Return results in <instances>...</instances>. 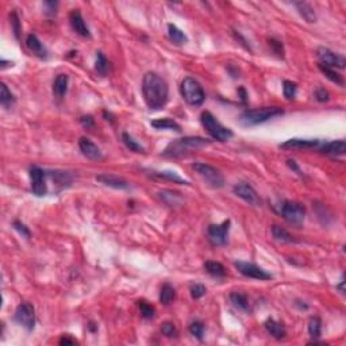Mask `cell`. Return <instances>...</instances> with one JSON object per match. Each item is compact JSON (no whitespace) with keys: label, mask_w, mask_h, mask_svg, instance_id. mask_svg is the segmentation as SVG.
<instances>
[{"label":"cell","mask_w":346,"mask_h":346,"mask_svg":"<svg viewBox=\"0 0 346 346\" xmlns=\"http://www.w3.org/2000/svg\"><path fill=\"white\" fill-rule=\"evenodd\" d=\"M233 192L238 198H241L242 200H245L246 203L253 205V207H260L261 205V199L258 196L257 191L250 184H247V183H238V184H235L234 188H233Z\"/></svg>","instance_id":"13"},{"label":"cell","mask_w":346,"mask_h":346,"mask_svg":"<svg viewBox=\"0 0 346 346\" xmlns=\"http://www.w3.org/2000/svg\"><path fill=\"white\" fill-rule=\"evenodd\" d=\"M287 165L293 170V172H296L298 175H300V176H302V170H300L299 165L296 164V161H295V160H287Z\"/></svg>","instance_id":"46"},{"label":"cell","mask_w":346,"mask_h":346,"mask_svg":"<svg viewBox=\"0 0 346 346\" xmlns=\"http://www.w3.org/2000/svg\"><path fill=\"white\" fill-rule=\"evenodd\" d=\"M317 56L319 59V64L328 66V68H338V69H344L346 65L345 57L341 54L334 53L333 50H330L327 47H318Z\"/></svg>","instance_id":"12"},{"label":"cell","mask_w":346,"mask_h":346,"mask_svg":"<svg viewBox=\"0 0 346 346\" xmlns=\"http://www.w3.org/2000/svg\"><path fill=\"white\" fill-rule=\"evenodd\" d=\"M314 96L319 103H325V102H328V99H330V94L325 88H318Z\"/></svg>","instance_id":"43"},{"label":"cell","mask_w":346,"mask_h":346,"mask_svg":"<svg viewBox=\"0 0 346 346\" xmlns=\"http://www.w3.org/2000/svg\"><path fill=\"white\" fill-rule=\"evenodd\" d=\"M0 104L7 110H10L15 104V96L12 95L10 89L7 88L4 82H1V85H0Z\"/></svg>","instance_id":"27"},{"label":"cell","mask_w":346,"mask_h":346,"mask_svg":"<svg viewBox=\"0 0 346 346\" xmlns=\"http://www.w3.org/2000/svg\"><path fill=\"white\" fill-rule=\"evenodd\" d=\"M319 150H321L323 154H327V156H331V157L344 156L346 153V142L344 141V140L325 142L322 146L319 147Z\"/></svg>","instance_id":"18"},{"label":"cell","mask_w":346,"mask_h":346,"mask_svg":"<svg viewBox=\"0 0 346 346\" xmlns=\"http://www.w3.org/2000/svg\"><path fill=\"white\" fill-rule=\"evenodd\" d=\"M75 344H77L76 341L69 338L68 335H64V337L60 340V345H75Z\"/></svg>","instance_id":"48"},{"label":"cell","mask_w":346,"mask_h":346,"mask_svg":"<svg viewBox=\"0 0 346 346\" xmlns=\"http://www.w3.org/2000/svg\"><path fill=\"white\" fill-rule=\"evenodd\" d=\"M152 127L157 130H175V131H182L180 124L176 121L170 119V118H159V119H153Z\"/></svg>","instance_id":"24"},{"label":"cell","mask_w":346,"mask_h":346,"mask_svg":"<svg viewBox=\"0 0 346 346\" xmlns=\"http://www.w3.org/2000/svg\"><path fill=\"white\" fill-rule=\"evenodd\" d=\"M189 292H191L192 299H200L202 296H204L205 292H207V289H205V287L203 285V284H200V283H195V284H192L191 288H189Z\"/></svg>","instance_id":"38"},{"label":"cell","mask_w":346,"mask_h":346,"mask_svg":"<svg viewBox=\"0 0 346 346\" xmlns=\"http://www.w3.org/2000/svg\"><path fill=\"white\" fill-rule=\"evenodd\" d=\"M161 333L165 335V337H176L177 335V328L175 326V323L172 322H165L163 323L161 326Z\"/></svg>","instance_id":"39"},{"label":"cell","mask_w":346,"mask_h":346,"mask_svg":"<svg viewBox=\"0 0 346 346\" xmlns=\"http://www.w3.org/2000/svg\"><path fill=\"white\" fill-rule=\"evenodd\" d=\"M95 69L99 73L100 76H106L108 72V60L106 59V56L98 52L96 53V61H95Z\"/></svg>","instance_id":"31"},{"label":"cell","mask_w":346,"mask_h":346,"mask_svg":"<svg viewBox=\"0 0 346 346\" xmlns=\"http://www.w3.org/2000/svg\"><path fill=\"white\" fill-rule=\"evenodd\" d=\"M269 46L272 47V50H273L279 57H283V56H284V49H283V43L280 41H277L275 38H270Z\"/></svg>","instance_id":"41"},{"label":"cell","mask_w":346,"mask_h":346,"mask_svg":"<svg viewBox=\"0 0 346 346\" xmlns=\"http://www.w3.org/2000/svg\"><path fill=\"white\" fill-rule=\"evenodd\" d=\"M284 114V110L280 107H261V108H246L245 111L241 112L240 123L245 127L258 126L265 122H268L273 118L280 117Z\"/></svg>","instance_id":"3"},{"label":"cell","mask_w":346,"mask_h":346,"mask_svg":"<svg viewBox=\"0 0 346 346\" xmlns=\"http://www.w3.org/2000/svg\"><path fill=\"white\" fill-rule=\"evenodd\" d=\"M204 269L207 273H210L214 277H224L226 276V268L217 261H207L204 264Z\"/></svg>","instance_id":"30"},{"label":"cell","mask_w":346,"mask_h":346,"mask_svg":"<svg viewBox=\"0 0 346 346\" xmlns=\"http://www.w3.org/2000/svg\"><path fill=\"white\" fill-rule=\"evenodd\" d=\"M293 6L296 7L300 17L305 19L307 23H315L317 22V14H315L311 4L305 3V1H296V3H293Z\"/></svg>","instance_id":"21"},{"label":"cell","mask_w":346,"mask_h":346,"mask_svg":"<svg viewBox=\"0 0 346 346\" xmlns=\"http://www.w3.org/2000/svg\"><path fill=\"white\" fill-rule=\"evenodd\" d=\"M96 182L102 183L106 187L114 188V189H121V191H124V189H129L130 188V183L127 180H124L123 177H119L117 175L103 173V175L96 176Z\"/></svg>","instance_id":"15"},{"label":"cell","mask_w":346,"mask_h":346,"mask_svg":"<svg viewBox=\"0 0 346 346\" xmlns=\"http://www.w3.org/2000/svg\"><path fill=\"white\" fill-rule=\"evenodd\" d=\"M10 19H11L12 31H14L15 37H17V38H19L22 29H20V22H19V17L17 15V12H12L11 15H10Z\"/></svg>","instance_id":"40"},{"label":"cell","mask_w":346,"mask_h":346,"mask_svg":"<svg viewBox=\"0 0 346 346\" xmlns=\"http://www.w3.org/2000/svg\"><path fill=\"white\" fill-rule=\"evenodd\" d=\"M318 68H319V71L322 72L325 76L327 77L330 81L335 82V84H338V85H341V87H344V85H345L344 77L341 76L338 72H335V69H333V68H328V66H325V65H322V64L318 65Z\"/></svg>","instance_id":"28"},{"label":"cell","mask_w":346,"mask_h":346,"mask_svg":"<svg viewBox=\"0 0 346 346\" xmlns=\"http://www.w3.org/2000/svg\"><path fill=\"white\" fill-rule=\"evenodd\" d=\"M230 300L231 303L234 305L235 308H238L241 311H250V303H249V299L245 293L242 292H231L230 293Z\"/></svg>","instance_id":"26"},{"label":"cell","mask_w":346,"mask_h":346,"mask_svg":"<svg viewBox=\"0 0 346 346\" xmlns=\"http://www.w3.org/2000/svg\"><path fill=\"white\" fill-rule=\"evenodd\" d=\"M322 331V321L319 317H312L308 321V334L311 338H319Z\"/></svg>","instance_id":"32"},{"label":"cell","mask_w":346,"mask_h":346,"mask_svg":"<svg viewBox=\"0 0 346 346\" xmlns=\"http://www.w3.org/2000/svg\"><path fill=\"white\" fill-rule=\"evenodd\" d=\"M168 36H169L170 42L177 45V46L185 45L188 42L187 34L179 29L177 26H175V24H168Z\"/></svg>","instance_id":"23"},{"label":"cell","mask_w":346,"mask_h":346,"mask_svg":"<svg viewBox=\"0 0 346 346\" xmlns=\"http://www.w3.org/2000/svg\"><path fill=\"white\" fill-rule=\"evenodd\" d=\"M279 214L287 222L292 224H302L305 218V207L295 200H283L279 205Z\"/></svg>","instance_id":"6"},{"label":"cell","mask_w":346,"mask_h":346,"mask_svg":"<svg viewBox=\"0 0 346 346\" xmlns=\"http://www.w3.org/2000/svg\"><path fill=\"white\" fill-rule=\"evenodd\" d=\"M142 95L147 108L159 111L168 104L169 87L159 73L147 72L142 80Z\"/></svg>","instance_id":"1"},{"label":"cell","mask_w":346,"mask_h":346,"mask_svg":"<svg viewBox=\"0 0 346 346\" xmlns=\"http://www.w3.org/2000/svg\"><path fill=\"white\" fill-rule=\"evenodd\" d=\"M57 6H59L57 1H45V3H43L45 12H46L47 15H56V12H57Z\"/></svg>","instance_id":"45"},{"label":"cell","mask_w":346,"mask_h":346,"mask_svg":"<svg viewBox=\"0 0 346 346\" xmlns=\"http://www.w3.org/2000/svg\"><path fill=\"white\" fill-rule=\"evenodd\" d=\"M194 170L199 175L203 182L207 183V185L215 189H219L224 185V177L223 175L217 169L214 168L212 165L204 164V163H195L192 165Z\"/></svg>","instance_id":"7"},{"label":"cell","mask_w":346,"mask_h":346,"mask_svg":"<svg viewBox=\"0 0 346 346\" xmlns=\"http://www.w3.org/2000/svg\"><path fill=\"white\" fill-rule=\"evenodd\" d=\"M79 147H80V150H81L82 156H85L88 160L96 161V160H100L103 157V154L100 152L99 147L96 146L94 142L91 141L89 138H87V137H81V138L79 140Z\"/></svg>","instance_id":"17"},{"label":"cell","mask_w":346,"mask_h":346,"mask_svg":"<svg viewBox=\"0 0 346 346\" xmlns=\"http://www.w3.org/2000/svg\"><path fill=\"white\" fill-rule=\"evenodd\" d=\"M138 308H140V312H141V315L145 318V319H152V318H154V315H156L154 307H153L152 305H149L145 300H140V302H138Z\"/></svg>","instance_id":"36"},{"label":"cell","mask_w":346,"mask_h":346,"mask_svg":"<svg viewBox=\"0 0 346 346\" xmlns=\"http://www.w3.org/2000/svg\"><path fill=\"white\" fill-rule=\"evenodd\" d=\"M211 145V141L203 138V137H184V138H179V140H173L169 142V145L165 147V150L163 152V156L165 157H180L184 154L202 149V147L208 146Z\"/></svg>","instance_id":"2"},{"label":"cell","mask_w":346,"mask_h":346,"mask_svg":"<svg viewBox=\"0 0 346 346\" xmlns=\"http://www.w3.org/2000/svg\"><path fill=\"white\" fill-rule=\"evenodd\" d=\"M26 45L29 47V50L33 54H36L37 57L40 59H47V49L45 47V45L40 41V38L36 34H29L26 38Z\"/></svg>","instance_id":"19"},{"label":"cell","mask_w":346,"mask_h":346,"mask_svg":"<svg viewBox=\"0 0 346 346\" xmlns=\"http://www.w3.org/2000/svg\"><path fill=\"white\" fill-rule=\"evenodd\" d=\"M69 22H71V26L73 31L79 34L80 37H84V38H89L91 37V33H89V29L85 20L82 18L81 12L79 10H73V11L69 14Z\"/></svg>","instance_id":"16"},{"label":"cell","mask_w":346,"mask_h":346,"mask_svg":"<svg viewBox=\"0 0 346 346\" xmlns=\"http://www.w3.org/2000/svg\"><path fill=\"white\" fill-rule=\"evenodd\" d=\"M153 175L157 177H161V179H166L169 182L177 183V184H189L187 180H184L183 177H180L177 175L176 172H168V170H161V172H153Z\"/></svg>","instance_id":"33"},{"label":"cell","mask_w":346,"mask_h":346,"mask_svg":"<svg viewBox=\"0 0 346 346\" xmlns=\"http://www.w3.org/2000/svg\"><path fill=\"white\" fill-rule=\"evenodd\" d=\"M14 319L15 322L19 323L22 327H24L26 330L31 331L34 326H36V311H34V307L27 303V302H23L17 307L15 310V314H14Z\"/></svg>","instance_id":"10"},{"label":"cell","mask_w":346,"mask_h":346,"mask_svg":"<svg viewBox=\"0 0 346 346\" xmlns=\"http://www.w3.org/2000/svg\"><path fill=\"white\" fill-rule=\"evenodd\" d=\"M272 235H273V238H275L277 242H280V244H293V242H296L293 235H291L284 227L277 226V224H273V226H272Z\"/></svg>","instance_id":"25"},{"label":"cell","mask_w":346,"mask_h":346,"mask_svg":"<svg viewBox=\"0 0 346 346\" xmlns=\"http://www.w3.org/2000/svg\"><path fill=\"white\" fill-rule=\"evenodd\" d=\"M264 326L265 330L268 331V334L272 335L276 340H282V338H284L287 335V331H285V327L283 326V323L277 322V321L272 319V318L265 321Z\"/></svg>","instance_id":"20"},{"label":"cell","mask_w":346,"mask_h":346,"mask_svg":"<svg viewBox=\"0 0 346 346\" xmlns=\"http://www.w3.org/2000/svg\"><path fill=\"white\" fill-rule=\"evenodd\" d=\"M200 123L215 141L227 142L234 135L231 130L224 127L210 111H203L200 114Z\"/></svg>","instance_id":"4"},{"label":"cell","mask_w":346,"mask_h":346,"mask_svg":"<svg viewBox=\"0 0 346 346\" xmlns=\"http://www.w3.org/2000/svg\"><path fill=\"white\" fill-rule=\"evenodd\" d=\"M235 269L240 272L241 275H244L245 277L249 279H254V280H270L273 276L270 275L269 272H266L263 268H260L258 265L253 264V263H247V261H234Z\"/></svg>","instance_id":"9"},{"label":"cell","mask_w":346,"mask_h":346,"mask_svg":"<svg viewBox=\"0 0 346 346\" xmlns=\"http://www.w3.org/2000/svg\"><path fill=\"white\" fill-rule=\"evenodd\" d=\"M12 226H14V229L17 230V231H19V234H22L23 237H26V238H30V235H31L30 230L27 229L26 224H23L20 221H15V222L12 223Z\"/></svg>","instance_id":"42"},{"label":"cell","mask_w":346,"mask_h":346,"mask_svg":"<svg viewBox=\"0 0 346 346\" xmlns=\"http://www.w3.org/2000/svg\"><path fill=\"white\" fill-rule=\"evenodd\" d=\"M47 172L40 166L30 168V183H31V192L36 196H45L47 194Z\"/></svg>","instance_id":"11"},{"label":"cell","mask_w":346,"mask_h":346,"mask_svg":"<svg viewBox=\"0 0 346 346\" xmlns=\"http://www.w3.org/2000/svg\"><path fill=\"white\" fill-rule=\"evenodd\" d=\"M175 298H176L175 288L172 287L169 283H165L163 288H161V291H160V302H161L163 305H170V302L175 299Z\"/></svg>","instance_id":"29"},{"label":"cell","mask_w":346,"mask_h":346,"mask_svg":"<svg viewBox=\"0 0 346 346\" xmlns=\"http://www.w3.org/2000/svg\"><path fill=\"white\" fill-rule=\"evenodd\" d=\"M189 333L196 337L198 340L203 338V333H204V325L199 321H195L189 325Z\"/></svg>","instance_id":"37"},{"label":"cell","mask_w":346,"mask_h":346,"mask_svg":"<svg viewBox=\"0 0 346 346\" xmlns=\"http://www.w3.org/2000/svg\"><path fill=\"white\" fill-rule=\"evenodd\" d=\"M322 142L319 140H305V138H291L279 145L280 149L284 150H310L321 146Z\"/></svg>","instance_id":"14"},{"label":"cell","mask_w":346,"mask_h":346,"mask_svg":"<svg viewBox=\"0 0 346 346\" xmlns=\"http://www.w3.org/2000/svg\"><path fill=\"white\" fill-rule=\"evenodd\" d=\"M231 221L226 219L221 224H210L207 229L208 240L211 241L214 246H224L229 241V231Z\"/></svg>","instance_id":"8"},{"label":"cell","mask_w":346,"mask_h":346,"mask_svg":"<svg viewBox=\"0 0 346 346\" xmlns=\"http://www.w3.org/2000/svg\"><path fill=\"white\" fill-rule=\"evenodd\" d=\"M68 84H69V76L61 73L59 76L54 79L53 81V94L56 98L62 99L66 92H68Z\"/></svg>","instance_id":"22"},{"label":"cell","mask_w":346,"mask_h":346,"mask_svg":"<svg viewBox=\"0 0 346 346\" xmlns=\"http://www.w3.org/2000/svg\"><path fill=\"white\" fill-rule=\"evenodd\" d=\"M344 284H345V275H342V277H341V282L340 284L337 285V289H340L341 293H345V288H344Z\"/></svg>","instance_id":"49"},{"label":"cell","mask_w":346,"mask_h":346,"mask_svg":"<svg viewBox=\"0 0 346 346\" xmlns=\"http://www.w3.org/2000/svg\"><path fill=\"white\" fill-rule=\"evenodd\" d=\"M238 98H240V100L244 103V104H246V102H247V92H246V89L244 88V87H240L238 88Z\"/></svg>","instance_id":"47"},{"label":"cell","mask_w":346,"mask_h":346,"mask_svg":"<svg viewBox=\"0 0 346 346\" xmlns=\"http://www.w3.org/2000/svg\"><path fill=\"white\" fill-rule=\"evenodd\" d=\"M296 92H298V85L295 82L291 81V80H284L283 81V95H284L285 99H295Z\"/></svg>","instance_id":"35"},{"label":"cell","mask_w":346,"mask_h":346,"mask_svg":"<svg viewBox=\"0 0 346 346\" xmlns=\"http://www.w3.org/2000/svg\"><path fill=\"white\" fill-rule=\"evenodd\" d=\"M180 92H182L183 99L187 102L189 106L200 107L205 100V94L202 85L198 80L194 77H185L180 85Z\"/></svg>","instance_id":"5"},{"label":"cell","mask_w":346,"mask_h":346,"mask_svg":"<svg viewBox=\"0 0 346 346\" xmlns=\"http://www.w3.org/2000/svg\"><path fill=\"white\" fill-rule=\"evenodd\" d=\"M80 124H81L84 129H94L95 127V119L91 115H85V117L80 118Z\"/></svg>","instance_id":"44"},{"label":"cell","mask_w":346,"mask_h":346,"mask_svg":"<svg viewBox=\"0 0 346 346\" xmlns=\"http://www.w3.org/2000/svg\"><path fill=\"white\" fill-rule=\"evenodd\" d=\"M122 141H123V143L126 145V147L129 149L130 152H134V153L145 152V149H143L138 142L135 141L134 138H133L129 133H123V134H122Z\"/></svg>","instance_id":"34"}]
</instances>
